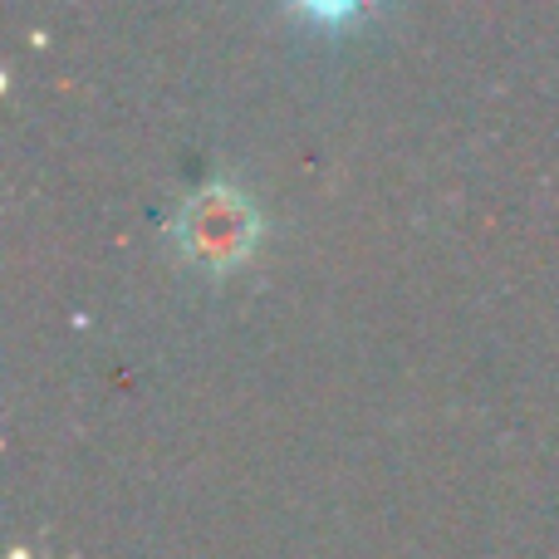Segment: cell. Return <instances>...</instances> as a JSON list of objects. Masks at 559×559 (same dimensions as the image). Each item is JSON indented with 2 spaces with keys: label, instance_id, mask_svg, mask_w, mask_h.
Listing matches in <instances>:
<instances>
[{
  "label": "cell",
  "instance_id": "cell-1",
  "mask_svg": "<svg viewBox=\"0 0 559 559\" xmlns=\"http://www.w3.org/2000/svg\"><path fill=\"white\" fill-rule=\"evenodd\" d=\"M167 236L192 271L231 275L261 246V206L236 182H206L177 206Z\"/></svg>",
  "mask_w": 559,
  "mask_h": 559
},
{
  "label": "cell",
  "instance_id": "cell-2",
  "mask_svg": "<svg viewBox=\"0 0 559 559\" xmlns=\"http://www.w3.org/2000/svg\"><path fill=\"white\" fill-rule=\"evenodd\" d=\"M289 5H295L305 20H314V25H344V20H354L358 10L368 5V0H289Z\"/></svg>",
  "mask_w": 559,
  "mask_h": 559
}]
</instances>
